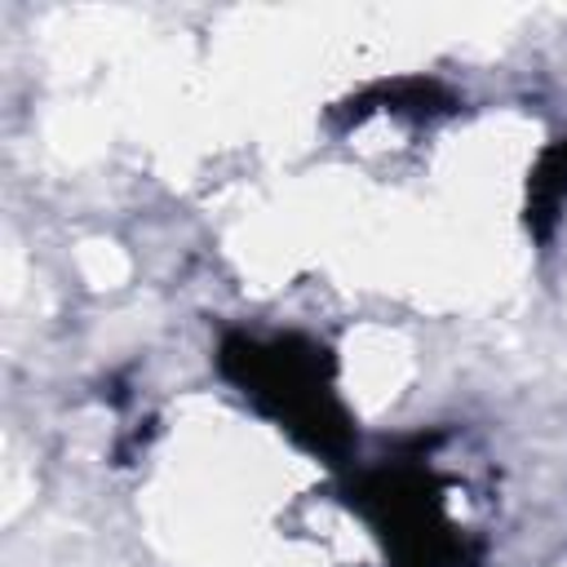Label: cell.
<instances>
[{
  "label": "cell",
  "instance_id": "obj_3",
  "mask_svg": "<svg viewBox=\"0 0 567 567\" xmlns=\"http://www.w3.org/2000/svg\"><path fill=\"white\" fill-rule=\"evenodd\" d=\"M372 111H394V115H408V120H434V115H452V111H456V97H452L439 80L399 75V80H381V84L363 89V93L350 97L337 115L363 120V115H372Z\"/></svg>",
  "mask_w": 567,
  "mask_h": 567
},
{
  "label": "cell",
  "instance_id": "obj_4",
  "mask_svg": "<svg viewBox=\"0 0 567 567\" xmlns=\"http://www.w3.org/2000/svg\"><path fill=\"white\" fill-rule=\"evenodd\" d=\"M567 208V137H554L540 159L532 164V177H527V208H523V221L536 239H549L558 217Z\"/></svg>",
  "mask_w": 567,
  "mask_h": 567
},
{
  "label": "cell",
  "instance_id": "obj_2",
  "mask_svg": "<svg viewBox=\"0 0 567 567\" xmlns=\"http://www.w3.org/2000/svg\"><path fill=\"white\" fill-rule=\"evenodd\" d=\"M430 443L416 439V452L359 470L346 501L377 532L390 567H483L478 540L447 514V483L425 456Z\"/></svg>",
  "mask_w": 567,
  "mask_h": 567
},
{
  "label": "cell",
  "instance_id": "obj_1",
  "mask_svg": "<svg viewBox=\"0 0 567 567\" xmlns=\"http://www.w3.org/2000/svg\"><path fill=\"white\" fill-rule=\"evenodd\" d=\"M221 377L275 421L301 452L346 465L354 447V421L337 394V359L306 332H226L217 346Z\"/></svg>",
  "mask_w": 567,
  "mask_h": 567
}]
</instances>
